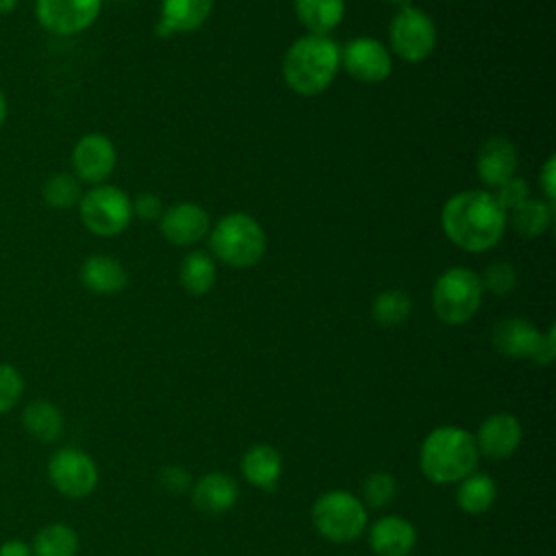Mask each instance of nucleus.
Listing matches in <instances>:
<instances>
[{
	"instance_id": "21",
	"label": "nucleus",
	"mask_w": 556,
	"mask_h": 556,
	"mask_svg": "<svg viewBox=\"0 0 556 556\" xmlns=\"http://www.w3.org/2000/svg\"><path fill=\"white\" fill-rule=\"evenodd\" d=\"M241 473L252 486L269 491L280 480L282 456L269 443H254L241 458Z\"/></svg>"
},
{
	"instance_id": "34",
	"label": "nucleus",
	"mask_w": 556,
	"mask_h": 556,
	"mask_svg": "<svg viewBox=\"0 0 556 556\" xmlns=\"http://www.w3.org/2000/svg\"><path fill=\"white\" fill-rule=\"evenodd\" d=\"M130 204H132V215H137L143 222H156L163 213L161 198L156 193H150V191H143V193L135 195L130 200Z\"/></svg>"
},
{
	"instance_id": "39",
	"label": "nucleus",
	"mask_w": 556,
	"mask_h": 556,
	"mask_svg": "<svg viewBox=\"0 0 556 556\" xmlns=\"http://www.w3.org/2000/svg\"><path fill=\"white\" fill-rule=\"evenodd\" d=\"M20 0H0V15H7L11 13L15 7H17Z\"/></svg>"
},
{
	"instance_id": "27",
	"label": "nucleus",
	"mask_w": 556,
	"mask_h": 556,
	"mask_svg": "<svg viewBox=\"0 0 556 556\" xmlns=\"http://www.w3.org/2000/svg\"><path fill=\"white\" fill-rule=\"evenodd\" d=\"M30 549L33 556H76L78 534L72 526L54 521L37 530Z\"/></svg>"
},
{
	"instance_id": "13",
	"label": "nucleus",
	"mask_w": 556,
	"mask_h": 556,
	"mask_svg": "<svg viewBox=\"0 0 556 556\" xmlns=\"http://www.w3.org/2000/svg\"><path fill=\"white\" fill-rule=\"evenodd\" d=\"M161 235L174 245H191L211 230L208 213L195 202H176L159 217Z\"/></svg>"
},
{
	"instance_id": "1",
	"label": "nucleus",
	"mask_w": 556,
	"mask_h": 556,
	"mask_svg": "<svg viewBox=\"0 0 556 556\" xmlns=\"http://www.w3.org/2000/svg\"><path fill=\"white\" fill-rule=\"evenodd\" d=\"M506 215L493 193L471 189L447 198L441 208V228L454 245L467 252H484L500 243Z\"/></svg>"
},
{
	"instance_id": "7",
	"label": "nucleus",
	"mask_w": 556,
	"mask_h": 556,
	"mask_svg": "<svg viewBox=\"0 0 556 556\" xmlns=\"http://www.w3.org/2000/svg\"><path fill=\"white\" fill-rule=\"evenodd\" d=\"M83 226L98 237H115L128 228L132 204L126 191L113 185H93L78 202Z\"/></svg>"
},
{
	"instance_id": "29",
	"label": "nucleus",
	"mask_w": 556,
	"mask_h": 556,
	"mask_svg": "<svg viewBox=\"0 0 556 556\" xmlns=\"http://www.w3.org/2000/svg\"><path fill=\"white\" fill-rule=\"evenodd\" d=\"M41 195L46 200V204L54 206V208H72L78 206L80 198H83V189H80V180L74 174L67 172H59L52 174L41 189Z\"/></svg>"
},
{
	"instance_id": "31",
	"label": "nucleus",
	"mask_w": 556,
	"mask_h": 556,
	"mask_svg": "<svg viewBox=\"0 0 556 556\" xmlns=\"http://www.w3.org/2000/svg\"><path fill=\"white\" fill-rule=\"evenodd\" d=\"M480 282L482 289H486L493 295H508L517 287V271L510 263L495 261L484 269Z\"/></svg>"
},
{
	"instance_id": "37",
	"label": "nucleus",
	"mask_w": 556,
	"mask_h": 556,
	"mask_svg": "<svg viewBox=\"0 0 556 556\" xmlns=\"http://www.w3.org/2000/svg\"><path fill=\"white\" fill-rule=\"evenodd\" d=\"M554 334H556L554 326H549V328H547V332H543V341H541V345H539V352H536V356L532 358V363H534V365L547 367V365L554 361V354H556V341H554Z\"/></svg>"
},
{
	"instance_id": "40",
	"label": "nucleus",
	"mask_w": 556,
	"mask_h": 556,
	"mask_svg": "<svg viewBox=\"0 0 556 556\" xmlns=\"http://www.w3.org/2000/svg\"><path fill=\"white\" fill-rule=\"evenodd\" d=\"M4 119H7V98H4V93L0 89V128H2Z\"/></svg>"
},
{
	"instance_id": "38",
	"label": "nucleus",
	"mask_w": 556,
	"mask_h": 556,
	"mask_svg": "<svg viewBox=\"0 0 556 556\" xmlns=\"http://www.w3.org/2000/svg\"><path fill=\"white\" fill-rule=\"evenodd\" d=\"M0 556H33V549L20 539H9L0 545Z\"/></svg>"
},
{
	"instance_id": "26",
	"label": "nucleus",
	"mask_w": 556,
	"mask_h": 556,
	"mask_svg": "<svg viewBox=\"0 0 556 556\" xmlns=\"http://www.w3.org/2000/svg\"><path fill=\"white\" fill-rule=\"evenodd\" d=\"M552 215H554V204H549L545 200L528 198L526 202L515 206L510 211V215H506V222H510V226L517 235H521L526 239H534V237H541L549 228Z\"/></svg>"
},
{
	"instance_id": "33",
	"label": "nucleus",
	"mask_w": 556,
	"mask_h": 556,
	"mask_svg": "<svg viewBox=\"0 0 556 556\" xmlns=\"http://www.w3.org/2000/svg\"><path fill=\"white\" fill-rule=\"evenodd\" d=\"M493 195H495L497 204L508 213V211H513L515 206H519L521 202H526L530 198V187H528L526 178L513 176L506 182H502L500 187H495Z\"/></svg>"
},
{
	"instance_id": "2",
	"label": "nucleus",
	"mask_w": 556,
	"mask_h": 556,
	"mask_svg": "<svg viewBox=\"0 0 556 556\" xmlns=\"http://www.w3.org/2000/svg\"><path fill=\"white\" fill-rule=\"evenodd\" d=\"M341 67V54L328 35H304L282 56V78L300 96H317L330 87Z\"/></svg>"
},
{
	"instance_id": "6",
	"label": "nucleus",
	"mask_w": 556,
	"mask_h": 556,
	"mask_svg": "<svg viewBox=\"0 0 556 556\" xmlns=\"http://www.w3.org/2000/svg\"><path fill=\"white\" fill-rule=\"evenodd\" d=\"M480 276L467 267L445 269L432 287V311L447 326L469 321L482 304Z\"/></svg>"
},
{
	"instance_id": "19",
	"label": "nucleus",
	"mask_w": 556,
	"mask_h": 556,
	"mask_svg": "<svg viewBox=\"0 0 556 556\" xmlns=\"http://www.w3.org/2000/svg\"><path fill=\"white\" fill-rule=\"evenodd\" d=\"M239 486L235 478L224 471H208L191 486V502L206 515H222L237 504Z\"/></svg>"
},
{
	"instance_id": "3",
	"label": "nucleus",
	"mask_w": 556,
	"mask_h": 556,
	"mask_svg": "<svg viewBox=\"0 0 556 556\" xmlns=\"http://www.w3.org/2000/svg\"><path fill=\"white\" fill-rule=\"evenodd\" d=\"M476 439L460 426H439L426 434L419 447L421 473L434 484H452L476 471Z\"/></svg>"
},
{
	"instance_id": "18",
	"label": "nucleus",
	"mask_w": 556,
	"mask_h": 556,
	"mask_svg": "<svg viewBox=\"0 0 556 556\" xmlns=\"http://www.w3.org/2000/svg\"><path fill=\"white\" fill-rule=\"evenodd\" d=\"M213 0H161V17L154 28L159 37L198 30L211 15Z\"/></svg>"
},
{
	"instance_id": "5",
	"label": "nucleus",
	"mask_w": 556,
	"mask_h": 556,
	"mask_svg": "<svg viewBox=\"0 0 556 556\" xmlns=\"http://www.w3.org/2000/svg\"><path fill=\"white\" fill-rule=\"evenodd\" d=\"M311 519L319 536L330 543H354L367 526V508L354 493L332 489L321 493L313 508Z\"/></svg>"
},
{
	"instance_id": "9",
	"label": "nucleus",
	"mask_w": 556,
	"mask_h": 556,
	"mask_svg": "<svg viewBox=\"0 0 556 556\" xmlns=\"http://www.w3.org/2000/svg\"><path fill=\"white\" fill-rule=\"evenodd\" d=\"M50 484L70 500H80L98 486V467L93 458L78 447H61L48 460Z\"/></svg>"
},
{
	"instance_id": "14",
	"label": "nucleus",
	"mask_w": 556,
	"mask_h": 556,
	"mask_svg": "<svg viewBox=\"0 0 556 556\" xmlns=\"http://www.w3.org/2000/svg\"><path fill=\"white\" fill-rule=\"evenodd\" d=\"M521 424L513 413L489 415L473 434L478 454L489 458H508L521 443Z\"/></svg>"
},
{
	"instance_id": "4",
	"label": "nucleus",
	"mask_w": 556,
	"mask_h": 556,
	"mask_svg": "<svg viewBox=\"0 0 556 556\" xmlns=\"http://www.w3.org/2000/svg\"><path fill=\"white\" fill-rule=\"evenodd\" d=\"M208 248L222 263L245 269L263 258L267 237L263 226L252 215L235 211L213 224L208 230Z\"/></svg>"
},
{
	"instance_id": "16",
	"label": "nucleus",
	"mask_w": 556,
	"mask_h": 556,
	"mask_svg": "<svg viewBox=\"0 0 556 556\" xmlns=\"http://www.w3.org/2000/svg\"><path fill=\"white\" fill-rule=\"evenodd\" d=\"M543 341V332L523 317L500 319L491 330L493 348L508 358H528L532 361Z\"/></svg>"
},
{
	"instance_id": "41",
	"label": "nucleus",
	"mask_w": 556,
	"mask_h": 556,
	"mask_svg": "<svg viewBox=\"0 0 556 556\" xmlns=\"http://www.w3.org/2000/svg\"><path fill=\"white\" fill-rule=\"evenodd\" d=\"M387 2H391V4H395V7H404V4H408V0H387Z\"/></svg>"
},
{
	"instance_id": "25",
	"label": "nucleus",
	"mask_w": 556,
	"mask_h": 556,
	"mask_svg": "<svg viewBox=\"0 0 556 556\" xmlns=\"http://www.w3.org/2000/svg\"><path fill=\"white\" fill-rule=\"evenodd\" d=\"M215 278H217L215 263L206 252L195 250V252H189L182 256L180 267H178V280H180V287L185 289V293L200 298L213 289Z\"/></svg>"
},
{
	"instance_id": "28",
	"label": "nucleus",
	"mask_w": 556,
	"mask_h": 556,
	"mask_svg": "<svg viewBox=\"0 0 556 556\" xmlns=\"http://www.w3.org/2000/svg\"><path fill=\"white\" fill-rule=\"evenodd\" d=\"M413 302L402 289H384L371 302V317L384 328L404 324L410 317Z\"/></svg>"
},
{
	"instance_id": "24",
	"label": "nucleus",
	"mask_w": 556,
	"mask_h": 556,
	"mask_svg": "<svg viewBox=\"0 0 556 556\" xmlns=\"http://www.w3.org/2000/svg\"><path fill=\"white\" fill-rule=\"evenodd\" d=\"M497 497V484L489 473L471 471L467 478L458 482L456 489V504L467 515H482L486 513Z\"/></svg>"
},
{
	"instance_id": "23",
	"label": "nucleus",
	"mask_w": 556,
	"mask_h": 556,
	"mask_svg": "<svg viewBox=\"0 0 556 556\" xmlns=\"http://www.w3.org/2000/svg\"><path fill=\"white\" fill-rule=\"evenodd\" d=\"M22 426L41 443H52L63 432V415L48 400H30L22 410Z\"/></svg>"
},
{
	"instance_id": "30",
	"label": "nucleus",
	"mask_w": 556,
	"mask_h": 556,
	"mask_svg": "<svg viewBox=\"0 0 556 556\" xmlns=\"http://www.w3.org/2000/svg\"><path fill=\"white\" fill-rule=\"evenodd\" d=\"M397 495V480L387 471H374L363 482V504L369 508H384Z\"/></svg>"
},
{
	"instance_id": "20",
	"label": "nucleus",
	"mask_w": 556,
	"mask_h": 556,
	"mask_svg": "<svg viewBox=\"0 0 556 556\" xmlns=\"http://www.w3.org/2000/svg\"><path fill=\"white\" fill-rule=\"evenodd\" d=\"M78 276L85 289L100 295L119 293L128 285L126 267L117 258L106 254L87 256L78 269Z\"/></svg>"
},
{
	"instance_id": "17",
	"label": "nucleus",
	"mask_w": 556,
	"mask_h": 556,
	"mask_svg": "<svg viewBox=\"0 0 556 556\" xmlns=\"http://www.w3.org/2000/svg\"><path fill=\"white\" fill-rule=\"evenodd\" d=\"M415 526L400 515H384L369 528V547L378 556H408L415 549Z\"/></svg>"
},
{
	"instance_id": "36",
	"label": "nucleus",
	"mask_w": 556,
	"mask_h": 556,
	"mask_svg": "<svg viewBox=\"0 0 556 556\" xmlns=\"http://www.w3.org/2000/svg\"><path fill=\"white\" fill-rule=\"evenodd\" d=\"M539 185L543 189V200L554 204V198H556V159L554 156H547L541 172H539Z\"/></svg>"
},
{
	"instance_id": "8",
	"label": "nucleus",
	"mask_w": 556,
	"mask_h": 556,
	"mask_svg": "<svg viewBox=\"0 0 556 556\" xmlns=\"http://www.w3.org/2000/svg\"><path fill=\"white\" fill-rule=\"evenodd\" d=\"M389 46L402 61L421 63L437 48V26L421 9L413 4L397 7L389 22Z\"/></svg>"
},
{
	"instance_id": "12",
	"label": "nucleus",
	"mask_w": 556,
	"mask_h": 556,
	"mask_svg": "<svg viewBox=\"0 0 556 556\" xmlns=\"http://www.w3.org/2000/svg\"><path fill=\"white\" fill-rule=\"evenodd\" d=\"M72 169L80 182L102 185L115 169L117 152L109 137L100 132L83 135L72 148Z\"/></svg>"
},
{
	"instance_id": "11",
	"label": "nucleus",
	"mask_w": 556,
	"mask_h": 556,
	"mask_svg": "<svg viewBox=\"0 0 556 556\" xmlns=\"http://www.w3.org/2000/svg\"><path fill=\"white\" fill-rule=\"evenodd\" d=\"M341 67L358 83L376 85L389 78L393 70L391 54L376 37H354L339 48Z\"/></svg>"
},
{
	"instance_id": "32",
	"label": "nucleus",
	"mask_w": 556,
	"mask_h": 556,
	"mask_svg": "<svg viewBox=\"0 0 556 556\" xmlns=\"http://www.w3.org/2000/svg\"><path fill=\"white\" fill-rule=\"evenodd\" d=\"M24 393V378L22 374L9 365V363H0V415L9 413Z\"/></svg>"
},
{
	"instance_id": "22",
	"label": "nucleus",
	"mask_w": 556,
	"mask_h": 556,
	"mask_svg": "<svg viewBox=\"0 0 556 556\" xmlns=\"http://www.w3.org/2000/svg\"><path fill=\"white\" fill-rule=\"evenodd\" d=\"M300 24L311 35H328L345 15V0H293Z\"/></svg>"
},
{
	"instance_id": "35",
	"label": "nucleus",
	"mask_w": 556,
	"mask_h": 556,
	"mask_svg": "<svg viewBox=\"0 0 556 556\" xmlns=\"http://www.w3.org/2000/svg\"><path fill=\"white\" fill-rule=\"evenodd\" d=\"M159 482H161L163 489L169 491V493H182V491L189 489L191 478H189V473H187L185 467H180V465H167V467L161 469Z\"/></svg>"
},
{
	"instance_id": "10",
	"label": "nucleus",
	"mask_w": 556,
	"mask_h": 556,
	"mask_svg": "<svg viewBox=\"0 0 556 556\" xmlns=\"http://www.w3.org/2000/svg\"><path fill=\"white\" fill-rule=\"evenodd\" d=\"M102 0H35L39 26L52 35H78L100 15Z\"/></svg>"
},
{
	"instance_id": "15",
	"label": "nucleus",
	"mask_w": 556,
	"mask_h": 556,
	"mask_svg": "<svg viewBox=\"0 0 556 556\" xmlns=\"http://www.w3.org/2000/svg\"><path fill=\"white\" fill-rule=\"evenodd\" d=\"M517 163L519 156L515 143L502 135H493L486 141H482L476 154L478 178L493 189L515 176Z\"/></svg>"
}]
</instances>
